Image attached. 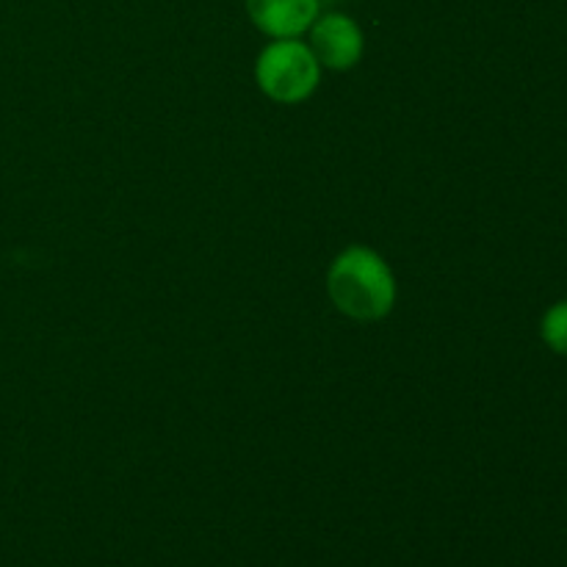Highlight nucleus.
Instances as JSON below:
<instances>
[{"label": "nucleus", "mask_w": 567, "mask_h": 567, "mask_svg": "<svg viewBox=\"0 0 567 567\" xmlns=\"http://www.w3.org/2000/svg\"><path fill=\"white\" fill-rule=\"evenodd\" d=\"M310 50H313L316 61L327 70H352L360 59H363L365 39L358 22L352 17L341 14V11H330V14H319L310 25Z\"/></svg>", "instance_id": "nucleus-3"}, {"label": "nucleus", "mask_w": 567, "mask_h": 567, "mask_svg": "<svg viewBox=\"0 0 567 567\" xmlns=\"http://www.w3.org/2000/svg\"><path fill=\"white\" fill-rule=\"evenodd\" d=\"M540 338L554 354L567 358V299L554 302L540 319Z\"/></svg>", "instance_id": "nucleus-5"}, {"label": "nucleus", "mask_w": 567, "mask_h": 567, "mask_svg": "<svg viewBox=\"0 0 567 567\" xmlns=\"http://www.w3.org/2000/svg\"><path fill=\"white\" fill-rule=\"evenodd\" d=\"M327 293L349 319L380 321L396 305V277L380 252L369 247H349L327 271Z\"/></svg>", "instance_id": "nucleus-1"}, {"label": "nucleus", "mask_w": 567, "mask_h": 567, "mask_svg": "<svg viewBox=\"0 0 567 567\" xmlns=\"http://www.w3.org/2000/svg\"><path fill=\"white\" fill-rule=\"evenodd\" d=\"M255 81L275 103L297 105L319 86L321 64L313 50L299 39H275L255 61Z\"/></svg>", "instance_id": "nucleus-2"}, {"label": "nucleus", "mask_w": 567, "mask_h": 567, "mask_svg": "<svg viewBox=\"0 0 567 567\" xmlns=\"http://www.w3.org/2000/svg\"><path fill=\"white\" fill-rule=\"evenodd\" d=\"M247 14L271 39H299L319 17V0H247Z\"/></svg>", "instance_id": "nucleus-4"}]
</instances>
